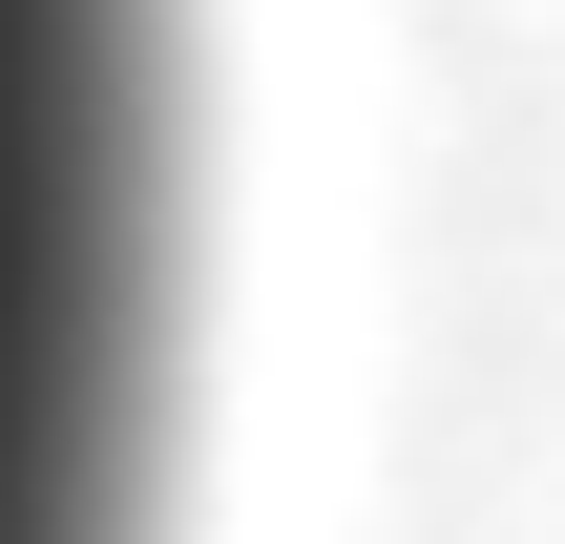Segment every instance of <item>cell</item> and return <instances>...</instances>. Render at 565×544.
<instances>
[{
  "mask_svg": "<svg viewBox=\"0 0 565 544\" xmlns=\"http://www.w3.org/2000/svg\"><path fill=\"white\" fill-rule=\"evenodd\" d=\"M210 63L189 0H0V544H189Z\"/></svg>",
  "mask_w": 565,
  "mask_h": 544,
  "instance_id": "1",
  "label": "cell"
}]
</instances>
